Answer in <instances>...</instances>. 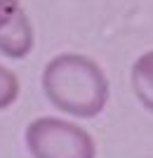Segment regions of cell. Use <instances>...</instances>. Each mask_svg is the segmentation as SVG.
Masks as SVG:
<instances>
[{
  "mask_svg": "<svg viewBox=\"0 0 153 158\" xmlns=\"http://www.w3.org/2000/svg\"><path fill=\"white\" fill-rule=\"evenodd\" d=\"M40 83L47 102L73 118H97L111 94L104 69L78 52L52 57L42 69Z\"/></svg>",
  "mask_w": 153,
  "mask_h": 158,
  "instance_id": "cell-1",
  "label": "cell"
},
{
  "mask_svg": "<svg viewBox=\"0 0 153 158\" xmlns=\"http://www.w3.org/2000/svg\"><path fill=\"white\" fill-rule=\"evenodd\" d=\"M26 149L33 158H94L92 135L85 127L54 116H40L31 120L24 132Z\"/></svg>",
  "mask_w": 153,
  "mask_h": 158,
  "instance_id": "cell-2",
  "label": "cell"
},
{
  "mask_svg": "<svg viewBox=\"0 0 153 158\" xmlns=\"http://www.w3.org/2000/svg\"><path fill=\"white\" fill-rule=\"evenodd\" d=\"M33 43H35L33 24L21 7L7 24L0 26V54L7 59H24L31 54Z\"/></svg>",
  "mask_w": 153,
  "mask_h": 158,
  "instance_id": "cell-3",
  "label": "cell"
},
{
  "mask_svg": "<svg viewBox=\"0 0 153 158\" xmlns=\"http://www.w3.org/2000/svg\"><path fill=\"white\" fill-rule=\"evenodd\" d=\"M130 85L139 104L153 113V50L139 54L130 71Z\"/></svg>",
  "mask_w": 153,
  "mask_h": 158,
  "instance_id": "cell-4",
  "label": "cell"
},
{
  "mask_svg": "<svg viewBox=\"0 0 153 158\" xmlns=\"http://www.w3.org/2000/svg\"><path fill=\"white\" fill-rule=\"evenodd\" d=\"M19 90H21V85H19L17 73L0 64V111L10 109L19 99Z\"/></svg>",
  "mask_w": 153,
  "mask_h": 158,
  "instance_id": "cell-5",
  "label": "cell"
},
{
  "mask_svg": "<svg viewBox=\"0 0 153 158\" xmlns=\"http://www.w3.org/2000/svg\"><path fill=\"white\" fill-rule=\"evenodd\" d=\"M19 10H21L19 0H0V26H2V24H7L14 14L19 12Z\"/></svg>",
  "mask_w": 153,
  "mask_h": 158,
  "instance_id": "cell-6",
  "label": "cell"
}]
</instances>
